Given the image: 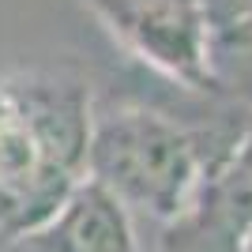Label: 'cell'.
Instances as JSON below:
<instances>
[{
	"instance_id": "obj_2",
	"label": "cell",
	"mask_w": 252,
	"mask_h": 252,
	"mask_svg": "<svg viewBox=\"0 0 252 252\" xmlns=\"http://www.w3.org/2000/svg\"><path fill=\"white\" fill-rule=\"evenodd\" d=\"M87 177L102 185L128 215L139 211L169 226L192 211L211 173L200 132L169 121L166 113L128 105L94 121Z\"/></svg>"
},
{
	"instance_id": "obj_3",
	"label": "cell",
	"mask_w": 252,
	"mask_h": 252,
	"mask_svg": "<svg viewBox=\"0 0 252 252\" xmlns=\"http://www.w3.org/2000/svg\"><path fill=\"white\" fill-rule=\"evenodd\" d=\"M132 57L155 72L192 87L215 91L207 68L211 4L207 0H79Z\"/></svg>"
},
{
	"instance_id": "obj_6",
	"label": "cell",
	"mask_w": 252,
	"mask_h": 252,
	"mask_svg": "<svg viewBox=\"0 0 252 252\" xmlns=\"http://www.w3.org/2000/svg\"><path fill=\"white\" fill-rule=\"evenodd\" d=\"M207 68L215 91L249 94L252 91V0L211 19Z\"/></svg>"
},
{
	"instance_id": "obj_5",
	"label": "cell",
	"mask_w": 252,
	"mask_h": 252,
	"mask_svg": "<svg viewBox=\"0 0 252 252\" xmlns=\"http://www.w3.org/2000/svg\"><path fill=\"white\" fill-rule=\"evenodd\" d=\"M38 241L45 252H139L132 215L91 177L64 200Z\"/></svg>"
},
{
	"instance_id": "obj_8",
	"label": "cell",
	"mask_w": 252,
	"mask_h": 252,
	"mask_svg": "<svg viewBox=\"0 0 252 252\" xmlns=\"http://www.w3.org/2000/svg\"><path fill=\"white\" fill-rule=\"evenodd\" d=\"M241 252H252V222H249V230H245V237H241Z\"/></svg>"
},
{
	"instance_id": "obj_1",
	"label": "cell",
	"mask_w": 252,
	"mask_h": 252,
	"mask_svg": "<svg viewBox=\"0 0 252 252\" xmlns=\"http://www.w3.org/2000/svg\"><path fill=\"white\" fill-rule=\"evenodd\" d=\"M91 91L64 72L0 79V237L19 241L57 219L87 181Z\"/></svg>"
},
{
	"instance_id": "obj_4",
	"label": "cell",
	"mask_w": 252,
	"mask_h": 252,
	"mask_svg": "<svg viewBox=\"0 0 252 252\" xmlns=\"http://www.w3.org/2000/svg\"><path fill=\"white\" fill-rule=\"evenodd\" d=\"M252 222V189L233 169L207 181L200 200L162 230V252H241Z\"/></svg>"
},
{
	"instance_id": "obj_7",
	"label": "cell",
	"mask_w": 252,
	"mask_h": 252,
	"mask_svg": "<svg viewBox=\"0 0 252 252\" xmlns=\"http://www.w3.org/2000/svg\"><path fill=\"white\" fill-rule=\"evenodd\" d=\"M226 169H233V173H237V177L252 189V117H249V125H245V132H241L237 155H233V162H230Z\"/></svg>"
}]
</instances>
